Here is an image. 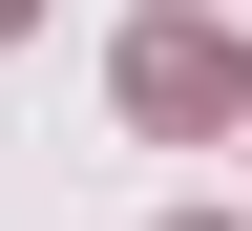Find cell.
<instances>
[{
  "label": "cell",
  "mask_w": 252,
  "mask_h": 231,
  "mask_svg": "<svg viewBox=\"0 0 252 231\" xmlns=\"http://www.w3.org/2000/svg\"><path fill=\"white\" fill-rule=\"evenodd\" d=\"M21 21H42V0H0V42H21Z\"/></svg>",
  "instance_id": "2"
},
{
  "label": "cell",
  "mask_w": 252,
  "mask_h": 231,
  "mask_svg": "<svg viewBox=\"0 0 252 231\" xmlns=\"http://www.w3.org/2000/svg\"><path fill=\"white\" fill-rule=\"evenodd\" d=\"M231 21H126V126H168V147H210V126H231Z\"/></svg>",
  "instance_id": "1"
},
{
  "label": "cell",
  "mask_w": 252,
  "mask_h": 231,
  "mask_svg": "<svg viewBox=\"0 0 252 231\" xmlns=\"http://www.w3.org/2000/svg\"><path fill=\"white\" fill-rule=\"evenodd\" d=\"M168 231H210V210H168Z\"/></svg>",
  "instance_id": "3"
}]
</instances>
